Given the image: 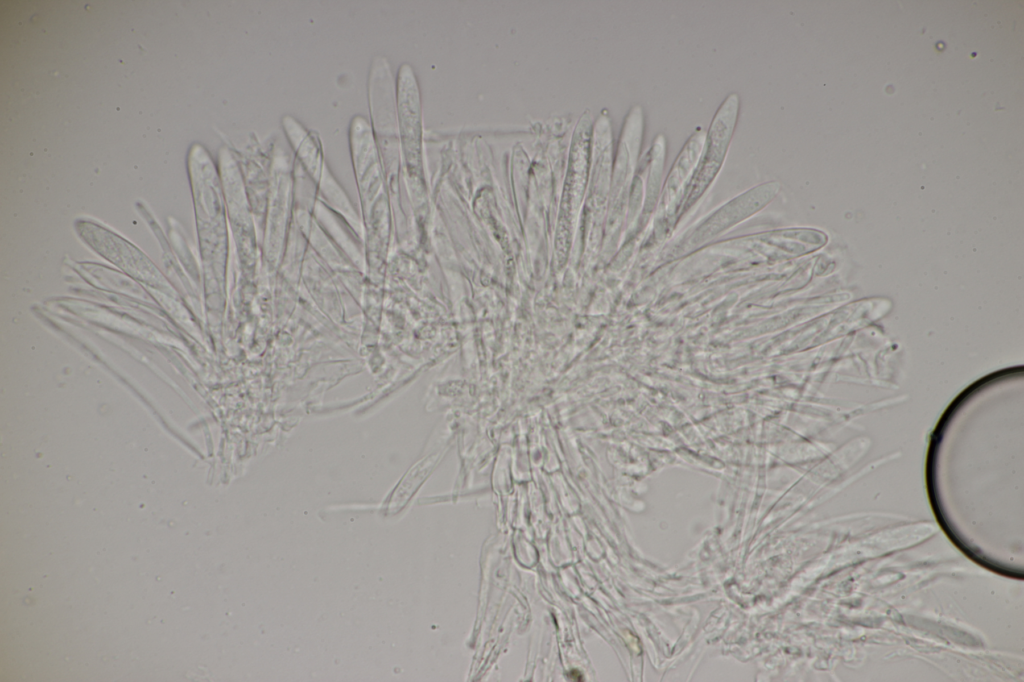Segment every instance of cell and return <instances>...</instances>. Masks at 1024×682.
<instances>
[{
  "mask_svg": "<svg viewBox=\"0 0 1024 682\" xmlns=\"http://www.w3.org/2000/svg\"><path fill=\"white\" fill-rule=\"evenodd\" d=\"M739 111L740 98L733 92L726 96L714 113L706 131L699 171L689 197L690 203L704 191L721 166L735 132Z\"/></svg>",
  "mask_w": 1024,
  "mask_h": 682,
  "instance_id": "1",
  "label": "cell"
}]
</instances>
